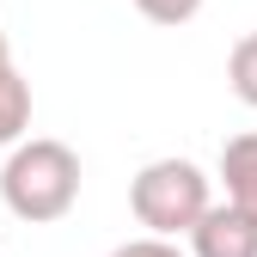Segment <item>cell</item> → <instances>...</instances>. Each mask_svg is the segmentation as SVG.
<instances>
[{
  "mask_svg": "<svg viewBox=\"0 0 257 257\" xmlns=\"http://www.w3.org/2000/svg\"><path fill=\"white\" fill-rule=\"evenodd\" d=\"M25 128H31V86L7 61V68H0V147H19Z\"/></svg>",
  "mask_w": 257,
  "mask_h": 257,
  "instance_id": "5",
  "label": "cell"
},
{
  "mask_svg": "<svg viewBox=\"0 0 257 257\" xmlns=\"http://www.w3.org/2000/svg\"><path fill=\"white\" fill-rule=\"evenodd\" d=\"M110 257H190V251H178V239H166V233H147V239H128V245H116Z\"/></svg>",
  "mask_w": 257,
  "mask_h": 257,
  "instance_id": "8",
  "label": "cell"
},
{
  "mask_svg": "<svg viewBox=\"0 0 257 257\" xmlns=\"http://www.w3.org/2000/svg\"><path fill=\"white\" fill-rule=\"evenodd\" d=\"M7 61H13V49H7V31H0V68H7Z\"/></svg>",
  "mask_w": 257,
  "mask_h": 257,
  "instance_id": "9",
  "label": "cell"
},
{
  "mask_svg": "<svg viewBox=\"0 0 257 257\" xmlns=\"http://www.w3.org/2000/svg\"><path fill=\"white\" fill-rule=\"evenodd\" d=\"M227 86H233V98H239V104L257 110V31L233 43V55H227Z\"/></svg>",
  "mask_w": 257,
  "mask_h": 257,
  "instance_id": "6",
  "label": "cell"
},
{
  "mask_svg": "<svg viewBox=\"0 0 257 257\" xmlns=\"http://www.w3.org/2000/svg\"><path fill=\"white\" fill-rule=\"evenodd\" d=\"M0 202L31 227L61 220L80 202V153L68 141H49V135L19 141L7 153V166H0Z\"/></svg>",
  "mask_w": 257,
  "mask_h": 257,
  "instance_id": "1",
  "label": "cell"
},
{
  "mask_svg": "<svg viewBox=\"0 0 257 257\" xmlns=\"http://www.w3.org/2000/svg\"><path fill=\"white\" fill-rule=\"evenodd\" d=\"M220 184H227V202H239L257 220V128L220 147Z\"/></svg>",
  "mask_w": 257,
  "mask_h": 257,
  "instance_id": "4",
  "label": "cell"
},
{
  "mask_svg": "<svg viewBox=\"0 0 257 257\" xmlns=\"http://www.w3.org/2000/svg\"><path fill=\"white\" fill-rule=\"evenodd\" d=\"M135 13L153 19V25H190L202 13V0H135Z\"/></svg>",
  "mask_w": 257,
  "mask_h": 257,
  "instance_id": "7",
  "label": "cell"
},
{
  "mask_svg": "<svg viewBox=\"0 0 257 257\" xmlns=\"http://www.w3.org/2000/svg\"><path fill=\"white\" fill-rule=\"evenodd\" d=\"M128 208H135V220L147 233H190L196 220L208 214V172L196 166V159H147V166L135 172V184H128Z\"/></svg>",
  "mask_w": 257,
  "mask_h": 257,
  "instance_id": "2",
  "label": "cell"
},
{
  "mask_svg": "<svg viewBox=\"0 0 257 257\" xmlns=\"http://www.w3.org/2000/svg\"><path fill=\"white\" fill-rule=\"evenodd\" d=\"M190 257H257V220L239 202H208L190 227Z\"/></svg>",
  "mask_w": 257,
  "mask_h": 257,
  "instance_id": "3",
  "label": "cell"
}]
</instances>
